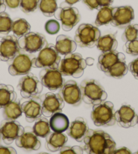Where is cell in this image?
Masks as SVG:
<instances>
[{
  "label": "cell",
  "instance_id": "13",
  "mask_svg": "<svg viewBox=\"0 0 138 154\" xmlns=\"http://www.w3.org/2000/svg\"><path fill=\"white\" fill-rule=\"evenodd\" d=\"M33 58L31 56L19 52L9 65V73L12 76L26 75L33 67Z\"/></svg>",
  "mask_w": 138,
  "mask_h": 154
},
{
  "label": "cell",
  "instance_id": "29",
  "mask_svg": "<svg viewBox=\"0 0 138 154\" xmlns=\"http://www.w3.org/2000/svg\"><path fill=\"white\" fill-rule=\"evenodd\" d=\"M128 66L127 65L126 61L124 60L118 61L115 63L104 73L107 76L112 77L116 79H121L126 75L128 72Z\"/></svg>",
  "mask_w": 138,
  "mask_h": 154
},
{
  "label": "cell",
  "instance_id": "33",
  "mask_svg": "<svg viewBox=\"0 0 138 154\" xmlns=\"http://www.w3.org/2000/svg\"><path fill=\"white\" fill-rule=\"evenodd\" d=\"M13 20L6 12L0 13V38H3L11 32Z\"/></svg>",
  "mask_w": 138,
  "mask_h": 154
},
{
  "label": "cell",
  "instance_id": "9",
  "mask_svg": "<svg viewBox=\"0 0 138 154\" xmlns=\"http://www.w3.org/2000/svg\"><path fill=\"white\" fill-rule=\"evenodd\" d=\"M18 42L20 50L29 54L39 52L47 44L43 34L31 31L18 38Z\"/></svg>",
  "mask_w": 138,
  "mask_h": 154
},
{
  "label": "cell",
  "instance_id": "37",
  "mask_svg": "<svg viewBox=\"0 0 138 154\" xmlns=\"http://www.w3.org/2000/svg\"><path fill=\"white\" fill-rule=\"evenodd\" d=\"M124 50L130 55L137 56L138 55V39H134L133 41L125 42L124 45Z\"/></svg>",
  "mask_w": 138,
  "mask_h": 154
},
{
  "label": "cell",
  "instance_id": "40",
  "mask_svg": "<svg viewBox=\"0 0 138 154\" xmlns=\"http://www.w3.org/2000/svg\"><path fill=\"white\" fill-rule=\"evenodd\" d=\"M83 3L91 10H98L100 8L98 0H82Z\"/></svg>",
  "mask_w": 138,
  "mask_h": 154
},
{
  "label": "cell",
  "instance_id": "27",
  "mask_svg": "<svg viewBox=\"0 0 138 154\" xmlns=\"http://www.w3.org/2000/svg\"><path fill=\"white\" fill-rule=\"evenodd\" d=\"M22 113L20 101L14 100L4 107L3 116L6 120H16L21 117Z\"/></svg>",
  "mask_w": 138,
  "mask_h": 154
},
{
  "label": "cell",
  "instance_id": "8",
  "mask_svg": "<svg viewBox=\"0 0 138 154\" xmlns=\"http://www.w3.org/2000/svg\"><path fill=\"white\" fill-rule=\"evenodd\" d=\"M43 88L41 82L31 73L23 76L20 79L18 85V88L24 99H30L38 96L41 93Z\"/></svg>",
  "mask_w": 138,
  "mask_h": 154
},
{
  "label": "cell",
  "instance_id": "36",
  "mask_svg": "<svg viewBox=\"0 0 138 154\" xmlns=\"http://www.w3.org/2000/svg\"><path fill=\"white\" fill-rule=\"evenodd\" d=\"M60 23L56 20H47L45 25V29L46 32L50 35H55L60 31Z\"/></svg>",
  "mask_w": 138,
  "mask_h": 154
},
{
  "label": "cell",
  "instance_id": "21",
  "mask_svg": "<svg viewBox=\"0 0 138 154\" xmlns=\"http://www.w3.org/2000/svg\"><path fill=\"white\" fill-rule=\"evenodd\" d=\"M88 130V126L85 119L81 117H78L70 124L68 128L66 130V133L77 142H82L83 141L84 137Z\"/></svg>",
  "mask_w": 138,
  "mask_h": 154
},
{
  "label": "cell",
  "instance_id": "48",
  "mask_svg": "<svg viewBox=\"0 0 138 154\" xmlns=\"http://www.w3.org/2000/svg\"><path fill=\"white\" fill-rule=\"evenodd\" d=\"M0 138H1V134H0Z\"/></svg>",
  "mask_w": 138,
  "mask_h": 154
},
{
  "label": "cell",
  "instance_id": "28",
  "mask_svg": "<svg viewBox=\"0 0 138 154\" xmlns=\"http://www.w3.org/2000/svg\"><path fill=\"white\" fill-rule=\"evenodd\" d=\"M115 10V7L106 6L100 8L95 20V25L100 26L110 23L112 20Z\"/></svg>",
  "mask_w": 138,
  "mask_h": 154
},
{
  "label": "cell",
  "instance_id": "34",
  "mask_svg": "<svg viewBox=\"0 0 138 154\" xmlns=\"http://www.w3.org/2000/svg\"><path fill=\"white\" fill-rule=\"evenodd\" d=\"M138 39V25H129L125 27L124 32L122 35V39L124 42L133 41Z\"/></svg>",
  "mask_w": 138,
  "mask_h": 154
},
{
  "label": "cell",
  "instance_id": "19",
  "mask_svg": "<svg viewBox=\"0 0 138 154\" xmlns=\"http://www.w3.org/2000/svg\"><path fill=\"white\" fill-rule=\"evenodd\" d=\"M22 112L25 116V119L29 123L38 120L42 116V106L40 97L36 96L31 98L22 105Z\"/></svg>",
  "mask_w": 138,
  "mask_h": 154
},
{
  "label": "cell",
  "instance_id": "4",
  "mask_svg": "<svg viewBox=\"0 0 138 154\" xmlns=\"http://www.w3.org/2000/svg\"><path fill=\"white\" fill-rule=\"evenodd\" d=\"M114 104L110 101H104L93 107L91 118L96 126H111L116 123Z\"/></svg>",
  "mask_w": 138,
  "mask_h": 154
},
{
  "label": "cell",
  "instance_id": "42",
  "mask_svg": "<svg viewBox=\"0 0 138 154\" xmlns=\"http://www.w3.org/2000/svg\"><path fill=\"white\" fill-rule=\"evenodd\" d=\"M6 6L11 9H15L19 7L20 0H4Z\"/></svg>",
  "mask_w": 138,
  "mask_h": 154
},
{
  "label": "cell",
  "instance_id": "30",
  "mask_svg": "<svg viewBox=\"0 0 138 154\" xmlns=\"http://www.w3.org/2000/svg\"><path fill=\"white\" fill-rule=\"evenodd\" d=\"M31 25L27 20L24 18H18L13 21L12 26V31L14 35L18 39L20 37L30 32Z\"/></svg>",
  "mask_w": 138,
  "mask_h": 154
},
{
  "label": "cell",
  "instance_id": "12",
  "mask_svg": "<svg viewBox=\"0 0 138 154\" xmlns=\"http://www.w3.org/2000/svg\"><path fill=\"white\" fill-rule=\"evenodd\" d=\"M64 102L73 106H79L82 101V94L80 86L75 81L68 80L66 82L59 91Z\"/></svg>",
  "mask_w": 138,
  "mask_h": 154
},
{
  "label": "cell",
  "instance_id": "31",
  "mask_svg": "<svg viewBox=\"0 0 138 154\" xmlns=\"http://www.w3.org/2000/svg\"><path fill=\"white\" fill-rule=\"evenodd\" d=\"M33 131L38 137L46 138L50 133V131H51L49 121L47 118L41 117L34 124Z\"/></svg>",
  "mask_w": 138,
  "mask_h": 154
},
{
  "label": "cell",
  "instance_id": "18",
  "mask_svg": "<svg viewBox=\"0 0 138 154\" xmlns=\"http://www.w3.org/2000/svg\"><path fill=\"white\" fill-rule=\"evenodd\" d=\"M16 145L18 147L26 151H37L41 147V142L37 135L34 133L33 128L26 127L23 133L15 140Z\"/></svg>",
  "mask_w": 138,
  "mask_h": 154
},
{
  "label": "cell",
  "instance_id": "5",
  "mask_svg": "<svg viewBox=\"0 0 138 154\" xmlns=\"http://www.w3.org/2000/svg\"><path fill=\"white\" fill-rule=\"evenodd\" d=\"M61 57L54 44H47L39 51L38 57L33 58V67L34 68H58Z\"/></svg>",
  "mask_w": 138,
  "mask_h": 154
},
{
  "label": "cell",
  "instance_id": "38",
  "mask_svg": "<svg viewBox=\"0 0 138 154\" xmlns=\"http://www.w3.org/2000/svg\"><path fill=\"white\" fill-rule=\"evenodd\" d=\"M84 152L83 148L80 146H73V147H69V146L64 145L60 149L59 153L61 154H68V153H75V154H82Z\"/></svg>",
  "mask_w": 138,
  "mask_h": 154
},
{
  "label": "cell",
  "instance_id": "14",
  "mask_svg": "<svg viewBox=\"0 0 138 154\" xmlns=\"http://www.w3.org/2000/svg\"><path fill=\"white\" fill-rule=\"evenodd\" d=\"M20 50L16 37L14 35L3 37L0 40V61L12 60L20 52Z\"/></svg>",
  "mask_w": 138,
  "mask_h": 154
},
{
  "label": "cell",
  "instance_id": "2",
  "mask_svg": "<svg viewBox=\"0 0 138 154\" xmlns=\"http://www.w3.org/2000/svg\"><path fill=\"white\" fill-rule=\"evenodd\" d=\"M87 67L86 60L79 53H70L61 59L58 70L63 76H72L79 78L83 75Z\"/></svg>",
  "mask_w": 138,
  "mask_h": 154
},
{
  "label": "cell",
  "instance_id": "46",
  "mask_svg": "<svg viewBox=\"0 0 138 154\" xmlns=\"http://www.w3.org/2000/svg\"><path fill=\"white\" fill-rule=\"evenodd\" d=\"M79 1H81V0H65L64 4H66V5H68V6H72L73 5L77 3Z\"/></svg>",
  "mask_w": 138,
  "mask_h": 154
},
{
  "label": "cell",
  "instance_id": "10",
  "mask_svg": "<svg viewBox=\"0 0 138 154\" xmlns=\"http://www.w3.org/2000/svg\"><path fill=\"white\" fill-rule=\"evenodd\" d=\"M42 114L47 118L51 117L53 114L62 112L64 107V100L58 94L47 92L40 96Z\"/></svg>",
  "mask_w": 138,
  "mask_h": 154
},
{
  "label": "cell",
  "instance_id": "22",
  "mask_svg": "<svg viewBox=\"0 0 138 154\" xmlns=\"http://www.w3.org/2000/svg\"><path fill=\"white\" fill-rule=\"evenodd\" d=\"M68 137L66 134L58 132H50L46 137V147L47 150L51 152H56L60 151L67 142Z\"/></svg>",
  "mask_w": 138,
  "mask_h": 154
},
{
  "label": "cell",
  "instance_id": "26",
  "mask_svg": "<svg viewBox=\"0 0 138 154\" xmlns=\"http://www.w3.org/2000/svg\"><path fill=\"white\" fill-rule=\"evenodd\" d=\"M17 94L11 85L0 84V109L16 100Z\"/></svg>",
  "mask_w": 138,
  "mask_h": 154
},
{
  "label": "cell",
  "instance_id": "32",
  "mask_svg": "<svg viewBox=\"0 0 138 154\" xmlns=\"http://www.w3.org/2000/svg\"><path fill=\"white\" fill-rule=\"evenodd\" d=\"M39 8L45 17H53L58 8L57 0H40Z\"/></svg>",
  "mask_w": 138,
  "mask_h": 154
},
{
  "label": "cell",
  "instance_id": "3",
  "mask_svg": "<svg viewBox=\"0 0 138 154\" xmlns=\"http://www.w3.org/2000/svg\"><path fill=\"white\" fill-rule=\"evenodd\" d=\"M82 100L88 105H98L105 101L108 97L107 92L95 79H86L80 84Z\"/></svg>",
  "mask_w": 138,
  "mask_h": 154
},
{
  "label": "cell",
  "instance_id": "6",
  "mask_svg": "<svg viewBox=\"0 0 138 154\" xmlns=\"http://www.w3.org/2000/svg\"><path fill=\"white\" fill-rule=\"evenodd\" d=\"M100 36V31L97 26L83 23L76 29L75 41L81 48H92L96 45Z\"/></svg>",
  "mask_w": 138,
  "mask_h": 154
},
{
  "label": "cell",
  "instance_id": "7",
  "mask_svg": "<svg viewBox=\"0 0 138 154\" xmlns=\"http://www.w3.org/2000/svg\"><path fill=\"white\" fill-rule=\"evenodd\" d=\"M54 17L57 20L60 21L62 28L65 31L72 30L81 20V15L78 9L68 5H61L60 7L58 8Z\"/></svg>",
  "mask_w": 138,
  "mask_h": 154
},
{
  "label": "cell",
  "instance_id": "43",
  "mask_svg": "<svg viewBox=\"0 0 138 154\" xmlns=\"http://www.w3.org/2000/svg\"><path fill=\"white\" fill-rule=\"evenodd\" d=\"M114 0H98V4L100 8L110 6L112 4Z\"/></svg>",
  "mask_w": 138,
  "mask_h": 154
},
{
  "label": "cell",
  "instance_id": "1",
  "mask_svg": "<svg viewBox=\"0 0 138 154\" xmlns=\"http://www.w3.org/2000/svg\"><path fill=\"white\" fill-rule=\"evenodd\" d=\"M83 143V149L88 154H113L116 149V143L113 138L100 130L89 129Z\"/></svg>",
  "mask_w": 138,
  "mask_h": 154
},
{
  "label": "cell",
  "instance_id": "23",
  "mask_svg": "<svg viewBox=\"0 0 138 154\" xmlns=\"http://www.w3.org/2000/svg\"><path fill=\"white\" fill-rule=\"evenodd\" d=\"M77 44L75 40L65 35H60L57 37L55 47L61 55H66L73 53L76 50Z\"/></svg>",
  "mask_w": 138,
  "mask_h": 154
},
{
  "label": "cell",
  "instance_id": "41",
  "mask_svg": "<svg viewBox=\"0 0 138 154\" xmlns=\"http://www.w3.org/2000/svg\"><path fill=\"white\" fill-rule=\"evenodd\" d=\"M16 154L17 153L14 148L0 145V154Z\"/></svg>",
  "mask_w": 138,
  "mask_h": 154
},
{
  "label": "cell",
  "instance_id": "44",
  "mask_svg": "<svg viewBox=\"0 0 138 154\" xmlns=\"http://www.w3.org/2000/svg\"><path fill=\"white\" fill-rule=\"evenodd\" d=\"M117 153H131V151H130L128 148H127L125 147L119 148L118 149H115V151H114L113 154H117Z\"/></svg>",
  "mask_w": 138,
  "mask_h": 154
},
{
  "label": "cell",
  "instance_id": "47",
  "mask_svg": "<svg viewBox=\"0 0 138 154\" xmlns=\"http://www.w3.org/2000/svg\"><path fill=\"white\" fill-rule=\"evenodd\" d=\"M137 124H138V116H137Z\"/></svg>",
  "mask_w": 138,
  "mask_h": 154
},
{
  "label": "cell",
  "instance_id": "11",
  "mask_svg": "<svg viewBox=\"0 0 138 154\" xmlns=\"http://www.w3.org/2000/svg\"><path fill=\"white\" fill-rule=\"evenodd\" d=\"M39 78L43 86L50 91L60 89L65 83V79L58 68H44L39 73Z\"/></svg>",
  "mask_w": 138,
  "mask_h": 154
},
{
  "label": "cell",
  "instance_id": "15",
  "mask_svg": "<svg viewBox=\"0 0 138 154\" xmlns=\"http://www.w3.org/2000/svg\"><path fill=\"white\" fill-rule=\"evenodd\" d=\"M25 128L16 120H6L2 122L0 134L5 144L10 145L23 133Z\"/></svg>",
  "mask_w": 138,
  "mask_h": 154
},
{
  "label": "cell",
  "instance_id": "45",
  "mask_svg": "<svg viewBox=\"0 0 138 154\" xmlns=\"http://www.w3.org/2000/svg\"><path fill=\"white\" fill-rule=\"evenodd\" d=\"M6 9V5L4 0H0V13L5 12Z\"/></svg>",
  "mask_w": 138,
  "mask_h": 154
},
{
  "label": "cell",
  "instance_id": "39",
  "mask_svg": "<svg viewBox=\"0 0 138 154\" xmlns=\"http://www.w3.org/2000/svg\"><path fill=\"white\" fill-rule=\"evenodd\" d=\"M129 70L131 71L132 75L135 79H138V58H135L129 64Z\"/></svg>",
  "mask_w": 138,
  "mask_h": 154
},
{
  "label": "cell",
  "instance_id": "25",
  "mask_svg": "<svg viewBox=\"0 0 138 154\" xmlns=\"http://www.w3.org/2000/svg\"><path fill=\"white\" fill-rule=\"evenodd\" d=\"M97 48L102 53L116 50L118 47V42L115 34H108L100 36L96 43Z\"/></svg>",
  "mask_w": 138,
  "mask_h": 154
},
{
  "label": "cell",
  "instance_id": "35",
  "mask_svg": "<svg viewBox=\"0 0 138 154\" xmlns=\"http://www.w3.org/2000/svg\"><path fill=\"white\" fill-rule=\"evenodd\" d=\"M40 0H20V8L23 12H33L39 7Z\"/></svg>",
  "mask_w": 138,
  "mask_h": 154
},
{
  "label": "cell",
  "instance_id": "16",
  "mask_svg": "<svg viewBox=\"0 0 138 154\" xmlns=\"http://www.w3.org/2000/svg\"><path fill=\"white\" fill-rule=\"evenodd\" d=\"M115 120L119 126L129 128L137 124V115L134 108L128 105H122L115 113Z\"/></svg>",
  "mask_w": 138,
  "mask_h": 154
},
{
  "label": "cell",
  "instance_id": "20",
  "mask_svg": "<svg viewBox=\"0 0 138 154\" xmlns=\"http://www.w3.org/2000/svg\"><path fill=\"white\" fill-rule=\"evenodd\" d=\"M125 60V56L122 52L114 51L104 52L100 55L98 61V68L103 72H106L118 61Z\"/></svg>",
  "mask_w": 138,
  "mask_h": 154
},
{
  "label": "cell",
  "instance_id": "17",
  "mask_svg": "<svg viewBox=\"0 0 138 154\" xmlns=\"http://www.w3.org/2000/svg\"><path fill=\"white\" fill-rule=\"evenodd\" d=\"M135 18L134 10L130 6L115 7L112 20L110 24L114 26L125 28Z\"/></svg>",
  "mask_w": 138,
  "mask_h": 154
},
{
  "label": "cell",
  "instance_id": "24",
  "mask_svg": "<svg viewBox=\"0 0 138 154\" xmlns=\"http://www.w3.org/2000/svg\"><path fill=\"white\" fill-rule=\"evenodd\" d=\"M49 122L51 129L58 133H62L66 131L70 125L68 117L62 112L53 114Z\"/></svg>",
  "mask_w": 138,
  "mask_h": 154
}]
</instances>
